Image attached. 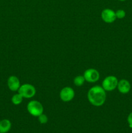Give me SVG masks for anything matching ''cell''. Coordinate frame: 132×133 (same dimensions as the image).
<instances>
[{"instance_id": "obj_1", "label": "cell", "mask_w": 132, "mask_h": 133, "mask_svg": "<svg viewBox=\"0 0 132 133\" xmlns=\"http://www.w3.org/2000/svg\"><path fill=\"white\" fill-rule=\"evenodd\" d=\"M89 102L94 107H100L106 100V92L102 86H94L91 88L87 92Z\"/></svg>"}, {"instance_id": "obj_12", "label": "cell", "mask_w": 132, "mask_h": 133, "mask_svg": "<svg viewBox=\"0 0 132 133\" xmlns=\"http://www.w3.org/2000/svg\"><path fill=\"white\" fill-rule=\"evenodd\" d=\"M74 84L76 87H82L85 82L84 75H78L74 79Z\"/></svg>"}, {"instance_id": "obj_9", "label": "cell", "mask_w": 132, "mask_h": 133, "mask_svg": "<svg viewBox=\"0 0 132 133\" xmlns=\"http://www.w3.org/2000/svg\"><path fill=\"white\" fill-rule=\"evenodd\" d=\"M117 88L121 94H128L131 89L130 83L126 79H122L118 83Z\"/></svg>"}, {"instance_id": "obj_4", "label": "cell", "mask_w": 132, "mask_h": 133, "mask_svg": "<svg viewBox=\"0 0 132 133\" xmlns=\"http://www.w3.org/2000/svg\"><path fill=\"white\" fill-rule=\"evenodd\" d=\"M118 83L119 81L116 77L113 75H109L104 78L102 83V87L106 92H110L117 88Z\"/></svg>"}, {"instance_id": "obj_15", "label": "cell", "mask_w": 132, "mask_h": 133, "mask_svg": "<svg viewBox=\"0 0 132 133\" xmlns=\"http://www.w3.org/2000/svg\"><path fill=\"white\" fill-rule=\"evenodd\" d=\"M128 122L129 125V127L132 128V112L129 114L128 117Z\"/></svg>"}, {"instance_id": "obj_6", "label": "cell", "mask_w": 132, "mask_h": 133, "mask_svg": "<svg viewBox=\"0 0 132 133\" xmlns=\"http://www.w3.org/2000/svg\"><path fill=\"white\" fill-rule=\"evenodd\" d=\"M75 93L74 90L71 87H66L62 88L60 92V99L63 102H69L72 101L75 97Z\"/></svg>"}, {"instance_id": "obj_14", "label": "cell", "mask_w": 132, "mask_h": 133, "mask_svg": "<svg viewBox=\"0 0 132 133\" xmlns=\"http://www.w3.org/2000/svg\"><path fill=\"white\" fill-rule=\"evenodd\" d=\"M115 14H116V18H119V19H122L125 17L126 16V12L124 10H118L115 12Z\"/></svg>"}, {"instance_id": "obj_3", "label": "cell", "mask_w": 132, "mask_h": 133, "mask_svg": "<svg viewBox=\"0 0 132 133\" xmlns=\"http://www.w3.org/2000/svg\"><path fill=\"white\" fill-rule=\"evenodd\" d=\"M18 92L23 98L30 99L35 96L36 93V90L33 85L26 83L20 86Z\"/></svg>"}, {"instance_id": "obj_10", "label": "cell", "mask_w": 132, "mask_h": 133, "mask_svg": "<svg viewBox=\"0 0 132 133\" xmlns=\"http://www.w3.org/2000/svg\"><path fill=\"white\" fill-rule=\"evenodd\" d=\"M11 122L9 119H4L0 121V133H6L10 130Z\"/></svg>"}, {"instance_id": "obj_7", "label": "cell", "mask_w": 132, "mask_h": 133, "mask_svg": "<svg viewBox=\"0 0 132 133\" xmlns=\"http://www.w3.org/2000/svg\"><path fill=\"white\" fill-rule=\"evenodd\" d=\"M101 18L102 20L107 23H111L116 19L115 12L110 9H104L101 13Z\"/></svg>"}, {"instance_id": "obj_2", "label": "cell", "mask_w": 132, "mask_h": 133, "mask_svg": "<svg viewBox=\"0 0 132 133\" xmlns=\"http://www.w3.org/2000/svg\"><path fill=\"white\" fill-rule=\"evenodd\" d=\"M27 111L32 116L38 117L43 113V107L42 104L38 101L32 100L31 101L27 106Z\"/></svg>"}, {"instance_id": "obj_5", "label": "cell", "mask_w": 132, "mask_h": 133, "mask_svg": "<svg viewBox=\"0 0 132 133\" xmlns=\"http://www.w3.org/2000/svg\"><path fill=\"white\" fill-rule=\"evenodd\" d=\"M84 77L85 81L89 83H94L98 81L100 79V74L98 70L94 68H89L85 70L84 73Z\"/></svg>"}, {"instance_id": "obj_8", "label": "cell", "mask_w": 132, "mask_h": 133, "mask_svg": "<svg viewBox=\"0 0 132 133\" xmlns=\"http://www.w3.org/2000/svg\"><path fill=\"white\" fill-rule=\"evenodd\" d=\"M7 85L9 89L12 92H16L18 91L19 87H20V81L14 75H11L8 78Z\"/></svg>"}, {"instance_id": "obj_13", "label": "cell", "mask_w": 132, "mask_h": 133, "mask_svg": "<svg viewBox=\"0 0 132 133\" xmlns=\"http://www.w3.org/2000/svg\"><path fill=\"white\" fill-rule=\"evenodd\" d=\"M38 121L41 124H45V123H47L48 122V118L45 114H44L43 113L41 114V115L39 116L38 117Z\"/></svg>"}, {"instance_id": "obj_16", "label": "cell", "mask_w": 132, "mask_h": 133, "mask_svg": "<svg viewBox=\"0 0 132 133\" xmlns=\"http://www.w3.org/2000/svg\"><path fill=\"white\" fill-rule=\"evenodd\" d=\"M119 1H126V0H119Z\"/></svg>"}, {"instance_id": "obj_11", "label": "cell", "mask_w": 132, "mask_h": 133, "mask_svg": "<svg viewBox=\"0 0 132 133\" xmlns=\"http://www.w3.org/2000/svg\"><path fill=\"white\" fill-rule=\"evenodd\" d=\"M23 99V97L19 94V93L16 94H14V96L12 97L11 101L12 103L14 104V105H20L22 103Z\"/></svg>"}]
</instances>
